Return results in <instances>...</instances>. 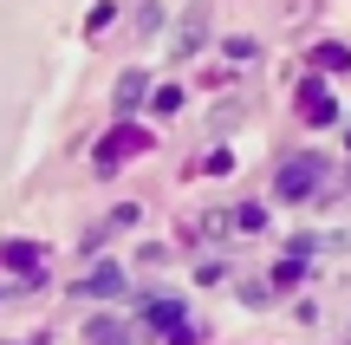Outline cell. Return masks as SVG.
I'll return each instance as SVG.
<instances>
[{
	"instance_id": "cell-5",
	"label": "cell",
	"mask_w": 351,
	"mask_h": 345,
	"mask_svg": "<svg viewBox=\"0 0 351 345\" xmlns=\"http://www.w3.org/2000/svg\"><path fill=\"white\" fill-rule=\"evenodd\" d=\"M78 294H117V267H98L85 287H78Z\"/></svg>"
},
{
	"instance_id": "cell-7",
	"label": "cell",
	"mask_w": 351,
	"mask_h": 345,
	"mask_svg": "<svg viewBox=\"0 0 351 345\" xmlns=\"http://www.w3.org/2000/svg\"><path fill=\"white\" fill-rule=\"evenodd\" d=\"M345 143H351V137H345Z\"/></svg>"
},
{
	"instance_id": "cell-1",
	"label": "cell",
	"mask_w": 351,
	"mask_h": 345,
	"mask_svg": "<svg viewBox=\"0 0 351 345\" xmlns=\"http://www.w3.org/2000/svg\"><path fill=\"white\" fill-rule=\"evenodd\" d=\"M319 176H326V169H319V156H293V163L280 169V182H274V189L287 195V202H306V195L319 189Z\"/></svg>"
},
{
	"instance_id": "cell-4",
	"label": "cell",
	"mask_w": 351,
	"mask_h": 345,
	"mask_svg": "<svg viewBox=\"0 0 351 345\" xmlns=\"http://www.w3.org/2000/svg\"><path fill=\"white\" fill-rule=\"evenodd\" d=\"M300 98H306V124H332V117H339V104H332V91L319 85V78L300 91Z\"/></svg>"
},
{
	"instance_id": "cell-3",
	"label": "cell",
	"mask_w": 351,
	"mask_h": 345,
	"mask_svg": "<svg viewBox=\"0 0 351 345\" xmlns=\"http://www.w3.org/2000/svg\"><path fill=\"white\" fill-rule=\"evenodd\" d=\"M137 150H143V130H111V137H104V150H98V163L117 169L124 156H137Z\"/></svg>"
},
{
	"instance_id": "cell-6",
	"label": "cell",
	"mask_w": 351,
	"mask_h": 345,
	"mask_svg": "<svg viewBox=\"0 0 351 345\" xmlns=\"http://www.w3.org/2000/svg\"><path fill=\"white\" fill-rule=\"evenodd\" d=\"M137 98H143V72H130L124 85H117V104H137Z\"/></svg>"
},
{
	"instance_id": "cell-2",
	"label": "cell",
	"mask_w": 351,
	"mask_h": 345,
	"mask_svg": "<svg viewBox=\"0 0 351 345\" xmlns=\"http://www.w3.org/2000/svg\"><path fill=\"white\" fill-rule=\"evenodd\" d=\"M143 320H156L176 345H189V320H182V307H176V300H143Z\"/></svg>"
}]
</instances>
